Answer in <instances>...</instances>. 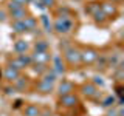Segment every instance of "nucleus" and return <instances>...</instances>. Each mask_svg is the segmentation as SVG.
<instances>
[{
	"label": "nucleus",
	"instance_id": "nucleus-1",
	"mask_svg": "<svg viewBox=\"0 0 124 116\" xmlns=\"http://www.w3.org/2000/svg\"><path fill=\"white\" fill-rule=\"evenodd\" d=\"M73 20L71 19H62V17H57L56 22H54V29L57 31L59 34H68L73 31Z\"/></svg>",
	"mask_w": 124,
	"mask_h": 116
},
{
	"label": "nucleus",
	"instance_id": "nucleus-2",
	"mask_svg": "<svg viewBox=\"0 0 124 116\" xmlns=\"http://www.w3.org/2000/svg\"><path fill=\"white\" fill-rule=\"evenodd\" d=\"M99 54L95 48H85L81 51V64H87V65H92L98 60Z\"/></svg>",
	"mask_w": 124,
	"mask_h": 116
},
{
	"label": "nucleus",
	"instance_id": "nucleus-3",
	"mask_svg": "<svg viewBox=\"0 0 124 116\" xmlns=\"http://www.w3.org/2000/svg\"><path fill=\"white\" fill-rule=\"evenodd\" d=\"M65 59L71 67H75V65H79L81 64V51L75 46H70V48L65 51Z\"/></svg>",
	"mask_w": 124,
	"mask_h": 116
},
{
	"label": "nucleus",
	"instance_id": "nucleus-4",
	"mask_svg": "<svg viewBox=\"0 0 124 116\" xmlns=\"http://www.w3.org/2000/svg\"><path fill=\"white\" fill-rule=\"evenodd\" d=\"M59 102H61V105H62V107H67V108H70V107H75V105H78L79 99H78V96L75 94V93H70V94L61 96Z\"/></svg>",
	"mask_w": 124,
	"mask_h": 116
},
{
	"label": "nucleus",
	"instance_id": "nucleus-5",
	"mask_svg": "<svg viewBox=\"0 0 124 116\" xmlns=\"http://www.w3.org/2000/svg\"><path fill=\"white\" fill-rule=\"evenodd\" d=\"M101 11L106 14V17H113L116 14V6L112 2H102L101 3Z\"/></svg>",
	"mask_w": 124,
	"mask_h": 116
},
{
	"label": "nucleus",
	"instance_id": "nucleus-6",
	"mask_svg": "<svg viewBox=\"0 0 124 116\" xmlns=\"http://www.w3.org/2000/svg\"><path fill=\"white\" fill-rule=\"evenodd\" d=\"M20 77V71L16 70L13 67H6L5 68V79L9 80V82H16V80Z\"/></svg>",
	"mask_w": 124,
	"mask_h": 116
},
{
	"label": "nucleus",
	"instance_id": "nucleus-7",
	"mask_svg": "<svg viewBox=\"0 0 124 116\" xmlns=\"http://www.w3.org/2000/svg\"><path fill=\"white\" fill-rule=\"evenodd\" d=\"M33 62H36V64H42L45 65L46 62H48L50 59H51V56L48 54V51H42V53H34L33 56Z\"/></svg>",
	"mask_w": 124,
	"mask_h": 116
},
{
	"label": "nucleus",
	"instance_id": "nucleus-8",
	"mask_svg": "<svg viewBox=\"0 0 124 116\" xmlns=\"http://www.w3.org/2000/svg\"><path fill=\"white\" fill-rule=\"evenodd\" d=\"M82 91H84L85 96H88V98H96V96L99 94L98 88H96L93 84H84L82 85Z\"/></svg>",
	"mask_w": 124,
	"mask_h": 116
},
{
	"label": "nucleus",
	"instance_id": "nucleus-9",
	"mask_svg": "<svg viewBox=\"0 0 124 116\" xmlns=\"http://www.w3.org/2000/svg\"><path fill=\"white\" fill-rule=\"evenodd\" d=\"M73 91H75L73 84L68 82V80H62V84L59 85V94L65 96V94H70V93H73Z\"/></svg>",
	"mask_w": 124,
	"mask_h": 116
},
{
	"label": "nucleus",
	"instance_id": "nucleus-10",
	"mask_svg": "<svg viewBox=\"0 0 124 116\" xmlns=\"http://www.w3.org/2000/svg\"><path fill=\"white\" fill-rule=\"evenodd\" d=\"M30 50V45L26 44L25 40H17L14 44V51L19 54H26V51Z\"/></svg>",
	"mask_w": 124,
	"mask_h": 116
},
{
	"label": "nucleus",
	"instance_id": "nucleus-11",
	"mask_svg": "<svg viewBox=\"0 0 124 116\" xmlns=\"http://www.w3.org/2000/svg\"><path fill=\"white\" fill-rule=\"evenodd\" d=\"M23 115L25 116H40V108H39L37 105H34V104H30V105L25 107Z\"/></svg>",
	"mask_w": 124,
	"mask_h": 116
},
{
	"label": "nucleus",
	"instance_id": "nucleus-12",
	"mask_svg": "<svg viewBox=\"0 0 124 116\" xmlns=\"http://www.w3.org/2000/svg\"><path fill=\"white\" fill-rule=\"evenodd\" d=\"M37 91L39 93H44V94H46V93H51L53 91V84L45 82V80H40L39 85H37Z\"/></svg>",
	"mask_w": 124,
	"mask_h": 116
},
{
	"label": "nucleus",
	"instance_id": "nucleus-13",
	"mask_svg": "<svg viewBox=\"0 0 124 116\" xmlns=\"http://www.w3.org/2000/svg\"><path fill=\"white\" fill-rule=\"evenodd\" d=\"M23 23H25V29L26 31H34L37 28V20L34 17H25L23 19Z\"/></svg>",
	"mask_w": 124,
	"mask_h": 116
},
{
	"label": "nucleus",
	"instance_id": "nucleus-14",
	"mask_svg": "<svg viewBox=\"0 0 124 116\" xmlns=\"http://www.w3.org/2000/svg\"><path fill=\"white\" fill-rule=\"evenodd\" d=\"M56 73L53 71V70H45L44 73H42V80H45V82H50V84H54V80H56Z\"/></svg>",
	"mask_w": 124,
	"mask_h": 116
},
{
	"label": "nucleus",
	"instance_id": "nucleus-15",
	"mask_svg": "<svg viewBox=\"0 0 124 116\" xmlns=\"http://www.w3.org/2000/svg\"><path fill=\"white\" fill-rule=\"evenodd\" d=\"M11 17H13L14 20H23V19L26 17V11H25V8H19V9L11 11Z\"/></svg>",
	"mask_w": 124,
	"mask_h": 116
},
{
	"label": "nucleus",
	"instance_id": "nucleus-16",
	"mask_svg": "<svg viewBox=\"0 0 124 116\" xmlns=\"http://www.w3.org/2000/svg\"><path fill=\"white\" fill-rule=\"evenodd\" d=\"M53 62H54V68H51V70L56 73V76H57V74H62V73H64V65L61 64V57L56 56V57L53 59Z\"/></svg>",
	"mask_w": 124,
	"mask_h": 116
},
{
	"label": "nucleus",
	"instance_id": "nucleus-17",
	"mask_svg": "<svg viewBox=\"0 0 124 116\" xmlns=\"http://www.w3.org/2000/svg\"><path fill=\"white\" fill-rule=\"evenodd\" d=\"M34 50H36V53L48 51V44H46L45 40H37L36 44H34Z\"/></svg>",
	"mask_w": 124,
	"mask_h": 116
},
{
	"label": "nucleus",
	"instance_id": "nucleus-18",
	"mask_svg": "<svg viewBox=\"0 0 124 116\" xmlns=\"http://www.w3.org/2000/svg\"><path fill=\"white\" fill-rule=\"evenodd\" d=\"M11 26H13V31H16V33H23V31H26L23 20H14Z\"/></svg>",
	"mask_w": 124,
	"mask_h": 116
},
{
	"label": "nucleus",
	"instance_id": "nucleus-19",
	"mask_svg": "<svg viewBox=\"0 0 124 116\" xmlns=\"http://www.w3.org/2000/svg\"><path fill=\"white\" fill-rule=\"evenodd\" d=\"M93 17H95V20H96V22H99V23L106 22V19H107V17H106V14H104L101 9H98V11H96V13L93 14Z\"/></svg>",
	"mask_w": 124,
	"mask_h": 116
},
{
	"label": "nucleus",
	"instance_id": "nucleus-20",
	"mask_svg": "<svg viewBox=\"0 0 124 116\" xmlns=\"http://www.w3.org/2000/svg\"><path fill=\"white\" fill-rule=\"evenodd\" d=\"M98 9H101V6L98 5V3H90V5L87 6V11H88V13H92V14H95Z\"/></svg>",
	"mask_w": 124,
	"mask_h": 116
},
{
	"label": "nucleus",
	"instance_id": "nucleus-21",
	"mask_svg": "<svg viewBox=\"0 0 124 116\" xmlns=\"http://www.w3.org/2000/svg\"><path fill=\"white\" fill-rule=\"evenodd\" d=\"M8 8H9L11 11H14V9H19V8H23V6H20V5H19V3L13 2V0H9V5H8Z\"/></svg>",
	"mask_w": 124,
	"mask_h": 116
},
{
	"label": "nucleus",
	"instance_id": "nucleus-22",
	"mask_svg": "<svg viewBox=\"0 0 124 116\" xmlns=\"http://www.w3.org/2000/svg\"><path fill=\"white\" fill-rule=\"evenodd\" d=\"M5 17H6L5 11H2V9H0V22H3V20H5Z\"/></svg>",
	"mask_w": 124,
	"mask_h": 116
},
{
	"label": "nucleus",
	"instance_id": "nucleus-23",
	"mask_svg": "<svg viewBox=\"0 0 124 116\" xmlns=\"http://www.w3.org/2000/svg\"><path fill=\"white\" fill-rule=\"evenodd\" d=\"M13 2H16V3H19L20 6H23V5H25L26 2H28V0H13Z\"/></svg>",
	"mask_w": 124,
	"mask_h": 116
},
{
	"label": "nucleus",
	"instance_id": "nucleus-24",
	"mask_svg": "<svg viewBox=\"0 0 124 116\" xmlns=\"http://www.w3.org/2000/svg\"><path fill=\"white\" fill-rule=\"evenodd\" d=\"M54 2V0H44V3H45V5L46 6H50V5H51V3Z\"/></svg>",
	"mask_w": 124,
	"mask_h": 116
},
{
	"label": "nucleus",
	"instance_id": "nucleus-25",
	"mask_svg": "<svg viewBox=\"0 0 124 116\" xmlns=\"http://www.w3.org/2000/svg\"><path fill=\"white\" fill-rule=\"evenodd\" d=\"M115 2H119V0H112V3H115Z\"/></svg>",
	"mask_w": 124,
	"mask_h": 116
}]
</instances>
